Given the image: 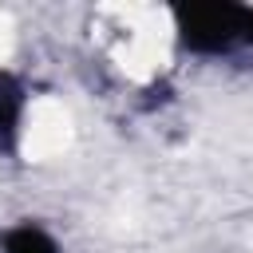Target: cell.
Wrapping results in <instances>:
<instances>
[{"instance_id": "cell-1", "label": "cell", "mask_w": 253, "mask_h": 253, "mask_svg": "<svg viewBox=\"0 0 253 253\" xmlns=\"http://www.w3.org/2000/svg\"><path fill=\"white\" fill-rule=\"evenodd\" d=\"M249 4L233 0H190L170 8L178 43L190 55H229L233 47H241L249 32Z\"/></svg>"}, {"instance_id": "cell-3", "label": "cell", "mask_w": 253, "mask_h": 253, "mask_svg": "<svg viewBox=\"0 0 253 253\" xmlns=\"http://www.w3.org/2000/svg\"><path fill=\"white\" fill-rule=\"evenodd\" d=\"M0 253H59V245H55V237L43 225L20 221V225L0 233Z\"/></svg>"}, {"instance_id": "cell-4", "label": "cell", "mask_w": 253, "mask_h": 253, "mask_svg": "<svg viewBox=\"0 0 253 253\" xmlns=\"http://www.w3.org/2000/svg\"><path fill=\"white\" fill-rule=\"evenodd\" d=\"M245 43L253 47V12H249V32H245Z\"/></svg>"}, {"instance_id": "cell-2", "label": "cell", "mask_w": 253, "mask_h": 253, "mask_svg": "<svg viewBox=\"0 0 253 253\" xmlns=\"http://www.w3.org/2000/svg\"><path fill=\"white\" fill-rule=\"evenodd\" d=\"M28 107V87L16 71H0V154L20 150V123Z\"/></svg>"}]
</instances>
